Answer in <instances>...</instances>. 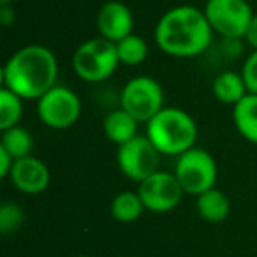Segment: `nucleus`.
Returning <instances> with one entry per match:
<instances>
[{
    "mask_svg": "<svg viewBox=\"0 0 257 257\" xmlns=\"http://www.w3.org/2000/svg\"><path fill=\"white\" fill-rule=\"evenodd\" d=\"M213 34L203 9L176 6L159 18L154 37L162 53L175 58H192L210 48Z\"/></svg>",
    "mask_w": 257,
    "mask_h": 257,
    "instance_id": "nucleus-1",
    "label": "nucleus"
},
{
    "mask_svg": "<svg viewBox=\"0 0 257 257\" xmlns=\"http://www.w3.org/2000/svg\"><path fill=\"white\" fill-rule=\"evenodd\" d=\"M58 60L50 48L27 44L11 55L2 67V85L23 100H39L57 85Z\"/></svg>",
    "mask_w": 257,
    "mask_h": 257,
    "instance_id": "nucleus-2",
    "label": "nucleus"
},
{
    "mask_svg": "<svg viewBox=\"0 0 257 257\" xmlns=\"http://www.w3.org/2000/svg\"><path fill=\"white\" fill-rule=\"evenodd\" d=\"M147 125L145 136L166 157H180L196 147L199 138L197 121L182 107H162Z\"/></svg>",
    "mask_w": 257,
    "mask_h": 257,
    "instance_id": "nucleus-3",
    "label": "nucleus"
},
{
    "mask_svg": "<svg viewBox=\"0 0 257 257\" xmlns=\"http://www.w3.org/2000/svg\"><path fill=\"white\" fill-rule=\"evenodd\" d=\"M120 58L116 44L97 36L81 43L72 55V69L85 83H102L114 74Z\"/></svg>",
    "mask_w": 257,
    "mask_h": 257,
    "instance_id": "nucleus-4",
    "label": "nucleus"
},
{
    "mask_svg": "<svg viewBox=\"0 0 257 257\" xmlns=\"http://www.w3.org/2000/svg\"><path fill=\"white\" fill-rule=\"evenodd\" d=\"M175 176L182 185L183 192L199 196L204 190L217 185L218 168L215 157L208 150L194 147L176 157Z\"/></svg>",
    "mask_w": 257,
    "mask_h": 257,
    "instance_id": "nucleus-5",
    "label": "nucleus"
},
{
    "mask_svg": "<svg viewBox=\"0 0 257 257\" xmlns=\"http://www.w3.org/2000/svg\"><path fill=\"white\" fill-rule=\"evenodd\" d=\"M120 107L141 123H148L164 106V88L152 76H134L120 92Z\"/></svg>",
    "mask_w": 257,
    "mask_h": 257,
    "instance_id": "nucleus-6",
    "label": "nucleus"
},
{
    "mask_svg": "<svg viewBox=\"0 0 257 257\" xmlns=\"http://www.w3.org/2000/svg\"><path fill=\"white\" fill-rule=\"evenodd\" d=\"M203 11L211 30L231 41L245 37L255 15L246 0H206Z\"/></svg>",
    "mask_w": 257,
    "mask_h": 257,
    "instance_id": "nucleus-7",
    "label": "nucleus"
},
{
    "mask_svg": "<svg viewBox=\"0 0 257 257\" xmlns=\"http://www.w3.org/2000/svg\"><path fill=\"white\" fill-rule=\"evenodd\" d=\"M36 102L39 120L55 131L72 127L81 116V99L67 86L55 85Z\"/></svg>",
    "mask_w": 257,
    "mask_h": 257,
    "instance_id": "nucleus-8",
    "label": "nucleus"
},
{
    "mask_svg": "<svg viewBox=\"0 0 257 257\" xmlns=\"http://www.w3.org/2000/svg\"><path fill=\"white\" fill-rule=\"evenodd\" d=\"M161 152L147 136H136L116 148V164L120 173L131 182L141 183L159 171Z\"/></svg>",
    "mask_w": 257,
    "mask_h": 257,
    "instance_id": "nucleus-9",
    "label": "nucleus"
},
{
    "mask_svg": "<svg viewBox=\"0 0 257 257\" xmlns=\"http://www.w3.org/2000/svg\"><path fill=\"white\" fill-rule=\"evenodd\" d=\"M138 194L145 204V210L152 213H169L183 199V189L176 180L175 173L161 171L154 173L138 183Z\"/></svg>",
    "mask_w": 257,
    "mask_h": 257,
    "instance_id": "nucleus-10",
    "label": "nucleus"
},
{
    "mask_svg": "<svg viewBox=\"0 0 257 257\" xmlns=\"http://www.w3.org/2000/svg\"><path fill=\"white\" fill-rule=\"evenodd\" d=\"M8 180L22 194L37 196L50 187L51 173L50 168L41 159L29 155V157L15 161V166H13Z\"/></svg>",
    "mask_w": 257,
    "mask_h": 257,
    "instance_id": "nucleus-11",
    "label": "nucleus"
},
{
    "mask_svg": "<svg viewBox=\"0 0 257 257\" xmlns=\"http://www.w3.org/2000/svg\"><path fill=\"white\" fill-rule=\"evenodd\" d=\"M97 30L99 36L116 44L123 37L134 34V16L127 4L120 0H107L97 13Z\"/></svg>",
    "mask_w": 257,
    "mask_h": 257,
    "instance_id": "nucleus-12",
    "label": "nucleus"
},
{
    "mask_svg": "<svg viewBox=\"0 0 257 257\" xmlns=\"http://www.w3.org/2000/svg\"><path fill=\"white\" fill-rule=\"evenodd\" d=\"M140 120L133 116L131 113L123 109V107H116V109L109 111V113L104 116L102 128L104 134H106L107 141H111L113 145L120 147L123 143H128L131 140H134L138 134V128H140Z\"/></svg>",
    "mask_w": 257,
    "mask_h": 257,
    "instance_id": "nucleus-13",
    "label": "nucleus"
},
{
    "mask_svg": "<svg viewBox=\"0 0 257 257\" xmlns=\"http://www.w3.org/2000/svg\"><path fill=\"white\" fill-rule=\"evenodd\" d=\"M196 210L197 215L204 222L220 224V222H224L229 217L231 203H229V197L225 196L224 190L211 187V189L204 190L203 194L196 196Z\"/></svg>",
    "mask_w": 257,
    "mask_h": 257,
    "instance_id": "nucleus-14",
    "label": "nucleus"
},
{
    "mask_svg": "<svg viewBox=\"0 0 257 257\" xmlns=\"http://www.w3.org/2000/svg\"><path fill=\"white\" fill-rule=\"evenodd\" d=\"M232 123L243 140L257 145V93H246L232 106Z\"/></svg>",
    "mask_w": 257,
    "mask_h": 257,
    "instance_id": "nucleus-15",
    "label": "nucleus"
},
{
    "mask_svg": "<svg viewBox=\"0 0 257 257\" xmlns=\"http://www.w3.org/2000/svg\"><path fill=\"white\" fill-rule=\"evenodd\" d=\"M211 92L220 104L236 106L248 93V90H246V85L243 81L241 72L224 71L215 76L213 83H211Z\"/></svg>",
    "mask_w": 257,
    "mask_h": 257,
    "instance_id": "nucleus-16",
    "label": "nucleus"
},
{
    "mask_svg": "<svg viewBox=\"0 0 257 257\" xmlns=\"http://www.w3.org/2000/svg\"><path fill=\"white\" fill-rule=\"evenodd\" d=\"M145 204L141 201L140 194L133 192V190H123V192L116 194L111 201L109 213L120 224H131V222H136L138 218L143 215Z\"/></svg>",
    "mask_w": 257,
    "mask_h": 257,
    "instance_id": "nucleus-17",
    "label": "nucleus"
},
{
    "mask_svg": "<svg viewBox=\"0 0 257 257\" xmlns=\"http://www.w3.org/2000/svg\"><path fill=\"white\" fill-rule=\"evenodd\" d=\"M0 148H4L15 161L29 157L34 152V136L22 125H15L11 128L2 131Z\"/></svg>",
    "mask_w": 257,
    "mask_h": 257,
    "instance_id": "nucleus-18",
    "label": "nucleus"
},
{
    "mask_svg": "<svg viewBox=\"0 0 257 257\" xmlns=\"http://www.w3.org/2000/svg\"><path fill=\"white\" fill-rule=\"evenodd\" d=\"M148 51H150L148 43L138 34H131L116 43V53L120 58V64L128 65V67H136V65L143 64L148 58Z\"/></svg>",
    "mask_w": 257,
    "mask_h": 257,
    "instance_id": "nucleus-19",
    "label": "nucleus"
},
{
    "mask_svg": "<svg viewBox=\"0 0 257 257\" xmlns=\"http://www.w3.org/2000/svg\"><path fill=\"white\" fill-rule=\"evenodd\" d=\"M23 102L25 100L22 97L2 86L0 90V131L20 125V120L23 116Z\"/></svg>",
    "mask_w": 257,
    "mask_h": 257,
    "instance_id": "nucleus-20",
    "label": "nucleus"
},
{
    "mask_svg": "<svg viewBox=\"0 0 257 257\" xmlns=\"http://www.w3.org/2000/svg\"><path fill=\"white\" fill-rule=\"evenodd\" d=\"M27 220L25 210L15 201H4L0 204V232L4 236L15 234Z\"/></svg>",
    "mask_w": 257,
    "mask_h": 257,
    "instance_id": "nucleus-21",
    "label": "nucleus"
},
{
    "mask_svg": "<svg viewBox=\"0 0 257 257\" xmlns=\"http://www.w3.org/2000/svg\"><path fill=\"white\" fill-rule=\"evenodd\" d=\"M241 76L248 93H257V50H252V53L245 58Z\"/></svg>",
    "mask_w": 257,
    "mask_h": 257,
    "instance_id": "nucleus-22",
    "label": "nucleus"
},
{
    "mask_svg": "<svg viewBox=\"0 0 257 257\" xmlns=\"http://www.w3.org/2000/svg\"><path fill=\"white\" fill-rule=\"evenodd\" d=\"M13 166H15V159L4 150L0 148V178H9V173H11Z\"/></svg>",
    "mask_w": 257,
    "mask_h": 257,
    "instance_id": "nucleus-23",
    "label": "nucleus"
},
{
    "mask_svg": "<svg viewBox=\"0 0 257 257\" xmlns=\"http://www.w3.org/2000/svg\"><path fill=\"white\" fill-rule=\"evenodd\" d=\"M243 39H245V43L248 44L252 50H257V13L253 15V18H252V22H250Z\"/></svg>",
    "mask_w": 257,
    "mask_h": 257,
    "instance_id": "nucleus-24",
    "label": "nucleus"
},
{
    "mask_svg": "<svg viewBox=\"0 0 257 257\" xmlns=\"http://www.w3.org/2000/svg\"><path fill=\"white\" fill-rule=\"evenodd\" d=\"M13 22H15V9L11 6H0V23L8 27Z\"/></svg>",
    "mask_w": 257,
    "mask_h": 257,
    "instance_id": "nucleus-25",
    "label": "nucleus"
},
{
    "mask_svg": "<svg viewBox=\"0 0 257 257\" xmlns=\"http://www.w3.org/2000/svg\"><path fill=\"white\" fill-rule=\"evenodd\" d=\"M15 0H0V6H11Z\"/></svg>",
    "mask_w": 257,
    "mask_h": 257,
    "instance_id": "nucleus-26",
    "label": "nucleus"
},
{
    "mask_svg": "<svg viewBox=\"0 0 257 257\" xmlns=\"http://www.w3.org/2000/svg\"><path fill=\"white\" fill-rule=\"evenodd\" d=\"M76 257H90V255H85V253H79V255H76Z\"/></svg>",
    "mask_w": 257,
    "mask_h": 257,
    "instance_id": "nucleus-27",
    "label": "nucleus"
}]
</instances>
